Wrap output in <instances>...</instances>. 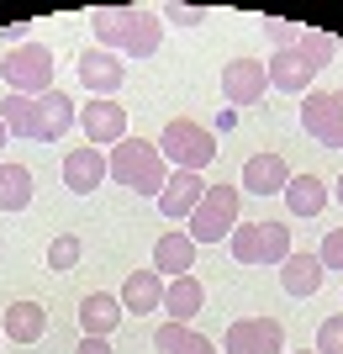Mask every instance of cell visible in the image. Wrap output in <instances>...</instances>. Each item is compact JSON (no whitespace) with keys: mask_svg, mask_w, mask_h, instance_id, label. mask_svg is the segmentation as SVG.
I'll return each mask as SVG.
<instances>
[{"mask_svg":"<svg viewBox=\"0 0 343 354\" xmlns=\"http://www.w3.org/2000/svg\"><path fill=\"white\" fill-rule=\"evenodd\" d=\"M301 133L322 148H343V90H306L301 95Z\"/></svg>","mask_w":343,"mask_h":354,"instance_id":"cell-7","label":"cell"},{"mask_svg":"<svg viewBox=\"0 0 343 354\" xmlns=\"http://www.w3.org/2000/svg\"><path fill=\"white\" fill-rule=\"evenodd\" d=\"M317 259L328 270H343V227H333L328 238H322V249H317Z\"/></svg>","mask_w":343,"mask_h":354,"instance_id":"cell-29","label":"cell"},{"mask_svg":"<svg viewBox=\"0 0 343 354\" xmlns=\"http://www.w3.org/2000/svg\"><path fill=\"white\" fill-rule=\"evenodd\" d=\"M159 153H164V164H175V169H206V164H217V138H211V127H201V122L190 117H169L164 133H159Z\"/></svg>","mask_w":343,"mask_h":354,"instance_id":"cell-3","label":"cell"},{"mask_svg":"<svg viewBox=\"0 0 343 354\" xmlns=\"http://www.w3.org/2000/svg\"><path fill=\"white\" fill-rule=\"evenodd\" d=\"M79 254H85V243H79V233H53L48 238V270H75L79 265Z\"/></svg>","mask_w":343,"mask_h":354,"instance_id":"cell-26","label":"cell"},{"mask_svg":"<svg viewBox=\"0 0 343 354\" xmlns=\"http://www.w3.org/2000/svg\"><path fill=\"white\" fill-rule=\"evenodd\" d=\"M317 354H343V312L322 317V328H317Z\"/></svg>","mask_w":343,"mask_h":354,"instance_id":"cell-27","label":"cell"},{"mask_svg":"<svg viewBox=\"0 0 343 354\" xmlns=\"http://www.w3.org/2000/svg\"><path fill=\"white\" fill-rule=\"evenodd\" d=\"M227 249L238 265H285L291 259V227L285 222H238Z\"/></svg>","mask_w":343,"mask_h":354,"instance_id":"cell-5","label":"cell"},{"mask_svg":"<svg viewBox=\"0 0 343 354\" xmlns=\"http://www.w3.org/2000/svg\"><path fill=\"white\" fill-rule=\"evenodd\" d=\"M285 185H291V164H285L280 153H254V159L243 164V185L238 191H248V196H285Z\"/></svg>","mask_w":343,"mask_h":354,"instance_id":"cell-17","label":"cell"},{"mask_svg":"<svg viewBox=\"0 0 343 354\" xmlns=\"http://www.w3.org/2000/svg\"><path fill=\"white\" fill-rule=\"evenodd\" d=\"M0 339H6V333H0Z\"/></svg>","mask_w":343,"mask_h":354,"instance_id":"cell-36","label":"cell"},{"mask_svg":"<svg viewBox=\"0 0 343 354\" xmlns=\"http://www.w3.org/2000/svg\"><path fill=\"white\" fill-rule=\"evenodd\" d=\"M164 275H159V270H133V275H127V281H121V312H133V317H148V312H159L164 307Z\"/></svg>","mask_w":343,"mask_h":354,"instance_id":"cell-15","label":"cell"},{"mask_svg":"<svg viewBox=\"0 0 343 354\" xmlns=\"http://www.w3.org/2000/svg\"><path fill=\"white\" fill-rule=\"evenodd\" d=\"M121 317H127V312H121L117 291H90L85 301H79V328H85V339H111Z\"/></svg>","mask_w":343,"mask_h":354,"instance_id":"cell-18","label":"cell"},{"mask_svg":"<svg viewBox=\"0 0 343 354\" xmlns=\"http://www.w3.org/2000/svg\"><path fill=\"white\" fill-rule=\"evenodd\" d=\"M32 207V169L0 159V212H27Z\"/></svg>","mask_w":343,"mask_h":354,"instance_id":"cell-24","label":"cell"},{"mask_svg":"<svg viewBox=\"0 0 343 354\" xmlns=\"http://www.w3.org/2000/svg\"><path fill=\"white\" fill-rule=\"evenodd\" d=\"M238 201H243L238 185H206L195 217L185 222V233L195 238V249H201V243H222V238H233V227H238Z\"/></svg>","mask_w":343,"mask_h":354,"instance_id":"cell-6","label":"cell"},{"mask_svg":"<svg viewBox=\"0 0 343 354\" xmlns=\"http://www.w3.org/2000/svg\"><path fill=\"white\" fill-rule=\"evenodd\" d=\"M153 354H217V344H211L206 333H195L190 323H159Z\"/></svg>","mask_w":343,"mask_h":354,"instance_id":"cell-22","label":"cell"},{"mask_svg":"<svg viewBox=\"0 0 343 354\" xmlns=\"http://www.w3.org/2000/svg\"><path fill=\"white\" fill-rule=\"evenodd\" d=\"M106 169H111V180H117L121 191L153 196V201H159V191H164V180H169L164 153H159V143H148V138H121V143L106 153Z\"/></svg>","mask_w":343,"mask_h":354,"instance_id":"cell-2","label":"cell"},{"mask_svg":"<svg viewBox=\"0 0 343 354\" xmlns=\"http://www.w3.org/2000/svg\"><path fill=\"white\" fill-rule=\"evenodd\" d=\"M328 201H333V191H328V180H317V175H291V185H285L291 217H317Z\"/></svg>","mask_w":343,"mask_h":354,"instance_id":"cell-21","label":"cell"},{"mask_svg":"<svg viewBox=\"0 0 343 354\" xmlns=\"http://www.w3.org/2000/svg\"><path fill=\"white\" fill-rule=\"evenodd\" d=\"M0 333H6L11 344H37V339L48 333V312L37 307V301H11V307H6Z\"/></svg>","mask_w":343,"mask_h":354,"instance_id":"cell-20","label":"cell"},{"mask_svg":"<svg viewBox=\"0 0 343 354\" xmlns=\"http://www.w3.org/2000/svg\"><path fill=\"white\" fill-rule=\"evenodd\" d=\"M264 32H269V43H275V48H291V43H296V37H301L306 27H301V21H285V16H269V21H264Z\"/></svg>","mask_w":343,"mask_h":354,"instance_id":"cell-28","label":"cell"},{"mask_svg":"<svg viewBox=\"0 0 343 354\" xmlns=\"http://www.w3.org/2000/svg\"><path fill=\"white\" fill-rule=\"evenodd\" d=\"M53 69H59V64H53V48L48 43L6 48V64H0L11 95H48V90H53Z\"/></svg>","mask_w":343,"mask_h":354,"instance_id":"cell-4","label":"cell"},{"mask_svg":"<svg viewBox=\"0 0 343 354\" xmlns=\"http://www.w3.org/2000/svg\"><path fill=\"white\" fill-rule=\"evenodd\" d=\"M164 21H175V27H201V21H206V6H164Z\"/></svg>","mask_w":343,"mask_h":354,"instance_id":"cell-30","label":"cell"},{"mask_svg":"<svg viewBox=\"0 0 343 354\" xmlns=\"http://www.w3.org/2000/svg\"><path fill=\"white\" fill-rule=\"evenodd\" d=\"M222 349L227 354H285V328L280 317H238V323H227L222 333Z\"/></svg>","mask_w":343,"mask_h":354,"instance_id":"cell-8","label":"cell"},{"mask_svg":"<svg viewBox=\"0 0 343 354\" xmlns=\"http://www.w3.org/2000/svg\"><path fill=\"white\" fill-rule=\"evenodd\" d=\"M201 301H206V286L195 281V275H179V281L164 286V312H169V323H190L195 312H201Z\"/></svg>","mask_w":343,"mask_h":354,"instance_id":"cell-23","label":"cell"},{"mask_svg":"<svg viewBox=\"0 0 343 354\" xmlns=\"http://www.w3.org/2000/svg\"><path fill=\"white\" fill-rule=\"evenodd\" d=\"M0 122H6V133H11V138L37 143V95H11V90H6V101H0Z\"/></svg>","mask_w":343,"mask_h":354,"instance_id":"cell-25","label":"cell"},{"mask_svg":"<svg viewBox=\"0 0 343 354\" xmlns=\"http://www.w3.org/2000/svg\"><path fill=\"white\" fill-rule=\"evenodd\" d=\"M338 37H333V32H301L296 43L291 48H275V53H269L264 59V69H269V90H285V95H306V90H312V80L322 69H328L333 59H338Z\"/></svg>","mask_w":343,"mask_h":354,"instance_id":"cell-1","label":"cell"},{"mask_svg":"<svg viewBox=\"0 0 343 354\" xmlns=\"http://www.w3.org/2000/svg\"><path fill=\"white\" fill-rule=\"evenodd\" d=\"M201 196H206V175H195V169H169L164 191H159V212L169 222H190L195 207H201Z\"/></svg>","mask_w":343,"mask_h":354,"instance_id":"cell-12","label":"cell"},{"mask_svg":"<svg viewBox=\"0 0 343 354\" xmlns=\"http://www.w3.org/2000/svg\"><path fill=\"white\" fill-rule=\"evenodd\" d=\"M79 85L95 101H117V90L127 85V59L111 53V48H85L79 53Z\"/></svg>","mask_w":343,"mask_h":354,"instance_id":"cell-9","label":"cell"},{"mask_svg":"<svg viewBox=\"0 0 343 354\" xmlns=\"http://www.w3.org/2000/svg\"><path fill=\"white\" fill-rule=\"evenodd\" d=\"M101 180H111V169H106V148H69L63 153V185L75 196H90L101 191Z\"/></svg>","mask_w":343,"mask_h":354,"instance_id":"cell-14","label":"cell"},{"mask_svg":"<svg viewBox=\"0 0 343 354\" xmlns=\"http://www.w3.org/2000/svg\"><path fill=\"white\" fill-rule=\"evenodd\" d=\"M6 143H11V133H6V122H0V153H6Z\"/></svg>","mask_w":343,"mask_h":354,"instance_id":"cell-33","label":"cell"},{"mask_svg":"<svg viewBox=\"0 0 343 354\" xmlns=\"http://www.w3.org/2000/svg\"><path fill=\"white\" fill-rule=\"evenodd\" d=\"M333 201H343V175H338V185H333Z\"/></svg>","mask_w":343,"mask_h":354,"instance_id":"cell-34","label":"cell"},{"mask_svg":"<svg viewBox=\"0 0 343 354\" xmlns=\"http://www.w3.org/2000/svg\"><path fill=\"white\" fill-rule=\"evenodd\" d=\"M195 265V238L190 233H164L153 243V270L164 275V281H179V275H190Z\"/></svg>","mask_w":343,"mask_h":354,"instance_id":"cell-19","label":"cell"},{"mask_svg":"<svg viewBox=\"0 0 343 354\" xmlns=\"http://www.w3.org/2000/svg\"><path fill=\"white\" fill-rule=\"evenodd\" d=\"M296 354H317V349H296Z\"/></svg>","mask_w":343,"mask_h":354,"instance_id":"cell-35","label":"cell"},{"mask_svg":"<svg viewBox=\"0 0 343 354\" xmlns=\"http://www.w3.org/2000/svg\"><path fill=\"white\" fill-rule=\"evenodd\" d=\"M322 281H328V265L317 259V254H306V249H291V259L280 265V291L285 296H296V301H306V296H317L322 291Z\"/></svg>","mask_w":343,"mask_h":354,"instance_id":"cell-16","label":"cell"},{"mask_svg":"<svg viewBox=\"0 0 343 354\" xmlns=\"http://www.w3.org/2000/svg\"><path fill=\"white\" fill-rule=\"evenodd\" d=\"M21 43H32V21H11L6 27V48H21Z\"/></svg>","mask_w":343,"mask_h":354,"instance_id":"cell-31","label":"cell"},{"mask_svg":"<svg viewBox=\"0 0 343 354\" xmlns=\"http://www.w3.org/2000/svg\"><path fill=\"white\" fill-rule=\"evenodd\" d=\"M75 354H111V339H79Z\"/></svg>","mask_w":343,"mask_h":354,"instance_id":"cell-32","label":"cell"},{"mask_svg":"<svg viewBox=\"0 0 343 354\" xmlns=\"http://www.w3.org/2000/svg\"><path fill=\"white\" fill-rule=\"evenodd\" d=\"M269 90V69L259 59H233L222 64V101L227 106H259Z\"/></svg>","mask_w":343,"mask_h":354,"instance_id":"cell-10","label":"cell"},{"mask_svg":"<svg viewBox=\"0 0 343 354\" xmlns=\"http://www.w3.org/2000/svg\"><path fill=\"white\" fill-rule=\"evenodd\" d=\"M79 133H85L90 148H117L127 138V106H117V101L79 106Z\"/></svg>","mask_w":343,"mask_h":354,"instance_id":"cell-11","label":"cell"},{"mask_svg":"<svg viewBox=\"0 0 343 354\" xmlns=\"http://www.w3.org/2000/svg\"><path fill=\"white\" fill-rule=\"evenodd\" d=\"M79 127V101L69 95V90H48V95H37V143H59V138H69Z\"/></svg>","mask_w":343,"mask_h":354,"instance_id":"cell-13","label":"cell"}]
</instances>
